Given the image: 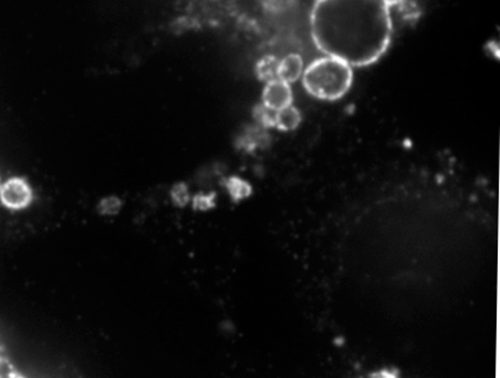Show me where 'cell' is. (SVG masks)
I'll return each mask as SVG.
<instances>
[{
  "mask_svg": "<svg viewBox=\"0 0 500 378\" xmlns=\"http://www.w3.org/2000/svg\"><path fill=\"white\" fill-rule=\"evenodd\" d=\"M314 45L351 67L375 64L389 49L391 7L384 0H316L310 16Z\"/></svg>",
  "mask_w": 500,
  "mask_h": 378,
  "instance_id": "obj_1",
  "label": "cell"
},
{
  "mask_svg": "<svg viewBox=\"0 0 500 378\" xmlns=\"http://www.w3.org/2000/svg\"><path fill=\"white\" fill-rule=\"evenodd\" d=\"M303 86L308 94L322 101H338L349 92L354 83V70L341 59L325 56L305 68Z\"/></svg>",
  "mask_w": 500,
  "mask_h": 378,
  "instance_id": "obj_2",
  "label": "cell"
},
{
  "mask_svg": "<svg viewBox=\"0 0 500 378\" xmlns=\"http://www.w3.org/2000/svg\"><path fill=\"white\" fill-rule=\"evenodd\" d=\"M33 189L28 180L21 176H13L0 182V202L11 210H23L31 206Z\"/></svg>",
  "mask_w": 500,
  "mask_h": 378,
  "instance_id": "obj_3",
  "label": "cell"
},
{
  "mask_svg": "<svg viewBox=\"0 0 500 378\" xmlns=\"http://www.w3.org/2000/svg\"><path fill=\"white\" fill-rule=\"evenodd\" d=\"M262 103L274 111H279L286 106L291 105L293 91L291 84L286 83L279 78L266 83V86L263 88Z\"/></svg>",
  "mask_w": 500,
  "mask_h": 378,
  "instance_id": "obj_4",
  "label": "cell"
},
{
  "mask_svg": "<svg viewBox=\"0 0 500 378\" xmlns=\"http://www.w3.org/2000/svg\"><path fill=\"white\" fill-rule=\"evenodd\" d=\"M270 144V137L261 125H251L238 136L236 146L245 151H253L257 148H266Z\"/></svg>",
  "mask_w": 500,
  "mask_h": 378,
  "instance_id": "obj_5",
  "label": "cell"
},
{
  "mask_svg": "<svg viewBox=\"0 0 500 378\" xmlns=\"http://www.w3.org/2000/svg\"><path fill=\"white\" fill-rule=\"evenodd\" d=\"M304 73V60L297 53L287 55L279 62L278 78L288 84H293L302 78Z\"/></svg>",
  "mask_w": 500,
  "mask_h": 378,
  "instance_id": "obj_6",
  "label": "cell"
},
{
  "mask_svg": "<svg viewBox=\"0 0 500 378\" xmlns=\"http://www.w3.org/2000/svg\"><path fill=\"white\" fill-rule=\"evenodd\" d=\"M301 122H302V113L291 104L277 111L274 128L281 131H293L298 128Z\"/></svg>",
  "mask_w": 500,
  "mask_h": 378,
  "instance_id": "obj_7",
  "label": "cell"
},
{
  "mask_svg": "<svg viewBox=\"0 0 500 378\" xmlns=\"http://www.w3.org/2000/svg\"><path fill=\"white\" fill-rule=\"evenodd\" d=\"M279 59L277 57L264 56L255 64V74L257 77L263 83L278 79V70H279Z\"/></svg>",
  "mask_w": 500,
  "mask_h": 378,
  "instance_id": "obj_8",
  "label": "cell"
},
{
  "mask_svg": "<svg viewBox=\"0 0 500 378\" xmlns=\"http://www.w3.org/2000/svg\"><path fill=\"white\" fill-rule=\"evenodd\" d=\"M223 185L234 201L244 200L252 195L251 184L238 176L227 178L223 182Z\"/></svg>",
  "mask_w": 500,
  "mask_h": 378,
  "instance_id": "obj_9",
  "label": "cell"
},
{
  "mask_svg": "<svg viewBox=\"0 0 500 378\" xmlns=\"http://www.w3.org/2000/svg\"><path fill=\"white\" fill-rule=\"evenodd\" d=\"M276 113L277 111L270 109L262 102L260 104H257L253 109V118H255V122L266 129L274 128Z\"/></svg>",
  "mask_w": 500,
  "mask_h": 378,
  "instance_id": "obj_10",
  "label": "cell"
},
{
  "mask_svg": "<svg viewBox=\"0 0 500 378\" xmlns=\"http://www.w3.org/2000/svg\"><path fill=\"white\" fill-rule=\"evenodd\" d=\"M170 197H172V201L175 206L180 207V208L187 206L189 201L191 200L187 184L183 182L174 184L173 188L170 189Z\"/></svg>",
  "mask_w": 500,
  "mask_h": 378,
  "instance_id": "obj_11",
  "label": "cell"
},
{
  "mask_svg": "<svg viewBox=\"0 0 500 378\" xmlns=\"http://www.w3.org/2000/svg\"><path fill=\"white\" fill-rule=\"evenodd\" d=\"M122 207V201L115 195L104 197L100 201L98 206V212L104 216H115L120 212Z\"/></svg>",
  "mask_w": 500,
  "mask_h": 378,
  "instance_id": "obj_12",
  "label": "cell"
},
{
  "mask_svg": "<svg viewBox=\"0 0 500 378\" xmlns=\"http://www.w3.org/2000/svg\"><path fill=\"white\" fill-rule=\"evenodd\" d=\"M215 199L216 193L211 192L209 195H204V193H198V195H194L192 199V206L196 210H209V209H213L215 207Z\"/></svg>",
  "mask_w": 500,
  "mask_h": 378,
  "instance_id": "obj_13",
  "label": "cell"
},
{
  "mask_svg": "<svg viewBox=\"0 0 500 378\" xmlns=\"http://www.w3.org/2000/svg\"><path fill=\"white\" fill-rule=\"evenodd\" d=\"M397 375H399V374H397V373L392 374L391 372H390V373H385V370H380V373L372 374V375H371V377L389 378V377H397Z\"/></svg>",
  "mask_w": 500,
  "mask_h": 378,
  "instance_id": "obj_14",
  "label": "cell"
},
{
  "mask_svg": "<svg viewBox=\"0 0 500 378\" xmlns=\"http://www.w3.org/2000/svg\"><path fill=\"white\" fill-rule=\"evenodd\" d=\"M384 1H385L390 7H392V6H395L397 5V4L401 3L402 0H384Z\"/></svg>",
  "mask_w": 500,
  "mask_h": 378,
  "instance_id": "obj_15",
  "label": "cell"
}]
</instances>
